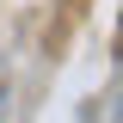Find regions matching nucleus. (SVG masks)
I'll list each match as a JSON object with an SVG mask.
<instances>
[{
  "label": "nucleus",
  "mask_w": 123,
  "mask_h": 123,
  "mask_svg": "<svg viewBox=\"0 0 123 123\" xmlns=\"http://www.w3.org/2000/svg\"><path fill=\"white\" fill-rule=\"evenodd\" d=\"M117 123H123V98H117Z\"/></svg>",
  "instance_id": "obj_1"
}]
</instances>
